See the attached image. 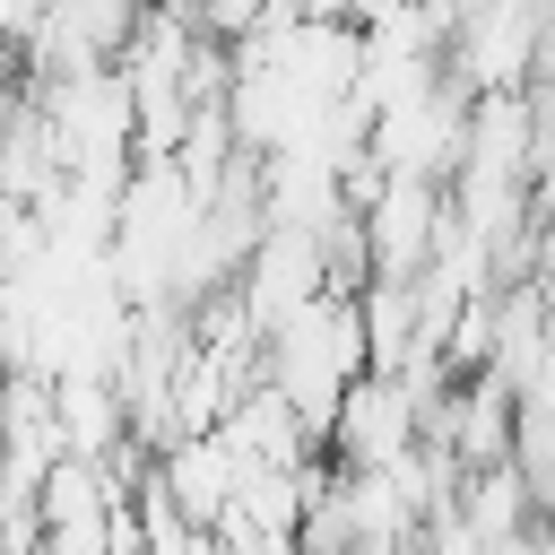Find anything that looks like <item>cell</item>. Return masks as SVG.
<instances>
[{"instance_id": "2", "label": "cell", "mask_w": 555, "mask_h": 555, "mask_svg": "<svg viewBox=\"0 0 555 555\" xmlns=\"http://www.w3.org/2000/svg\"><path fill=\"white\" fill-rule=\"evenodd\" d=\"M425 442V399H416V373H364L330 425V460L338 468H390Z\"/></svg>"}, {"instance_id": "3", "label": "cell", "mask_w": 555, "mask_h": 555, "mask_svg": "<svg viewBox=\"0 0 555 555\" xmlns=\"http://www.w3.org/2000/svg\"><path fill=\"white\" fill-rule=\"evenodd\" d=\"M147 477L165 486V503H173L191 529H217V520L234 512V494H243V460H234L225 434H173Z\"/></svg>"}, {"instance_id": "1", "label": "cell", "mask_w": 555, "mask_h": 555, "mask_svg": "<svg viewBox=\"0 0 555 555\" xmlns=\"http://www.w3.org/2000/svg\"><path fill=\"white\" fill-rule=\"evenodd\" d=\"M364 373H373V330H364V295H347V286L312 295L304 312H286L269 330V382L304 408L321 451H330V425H338V408Z\"/></svg>"}]
</instances>
